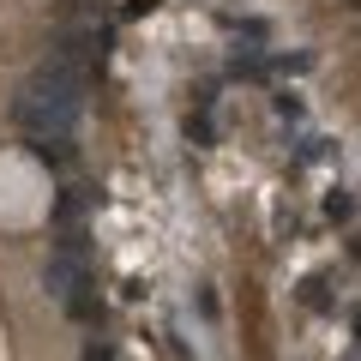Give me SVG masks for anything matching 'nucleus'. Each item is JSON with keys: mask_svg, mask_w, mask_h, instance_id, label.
<instances>
[{"mask_svg": "<svg viewBox=\"0 0 361 361\" xmlns=\"http://www.w3.org/2000/svg\"><path fill=\"white\" fill-rule=\"evenodd\" d=\"M49 211V180L30 157H0V223L6 229H25Z\"/></svg>", "mask_w": 361, "mask_h": 361, "instance_id": "f03ea898", "label": "nucleus"}, {"mask_svg": "<svg viewBox=\"0 0 361 361\" xmlns=\"http://www.w3.org/2000/svg\"><path fill=\"white\" fill-rule=\"evenodd\" d=\"M18 115H25V127L61 139V133L78 121V78H73V66H42V73L30 78L25 109H18Z\"/></svg>", "mask_w": 361, "mask_h": 361, "instance_id": "f257e3e1", "label": "nucleus"}]
</instances>
